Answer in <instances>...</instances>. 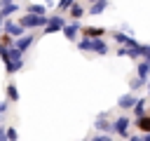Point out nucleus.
I'll use <instances>...</instances> for the list:
<instances>
[{
  "mask_svg": "<svg viewBox=\"0 0 150 141\" xmlns=\"http://www.w3.org/2000/svg\"><path fill=\"white\" fill-rule=\"evenodd\" d=\"M138 127H141L143 132H150V118H143V120H138Z\"/></svg>",
  "mask_w": 150,
  "mask_h": 141,
  "instance_id": "1",
  "label": "nucleus"
}]
</instances>
